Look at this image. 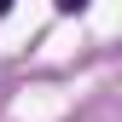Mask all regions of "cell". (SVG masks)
<instances>
[{
	"instance_id": "obj_1",
	"label": "cell",
	"mask_w": 122,
	"mask_h": 122,
	"mask_svg": "<svg viewBox=\"0 0 122 122\" xmlns=\"http://www.w3.org/2000/svg\"><path fill=\"white\" fill-rule=\"evenodd\" d=\"M81 6H87V0H58V12H64V18H76Z\"/></svg>"
},
{
	"instance_id": "obj_2",
	"label": "cell",
	"mask_w": 122,
	"mask_h": 122,
	"mask_svg": "<svg viewBox=\"0 0 122 122\" xmlns=\"http://www.w3.org/2000/svg\"><path fill=\"white\" fill-rule=\"evenodd\" d=\"M12 6H18V0H0V18H6V12H12Z\"/></svg>"
}]
</instances>
